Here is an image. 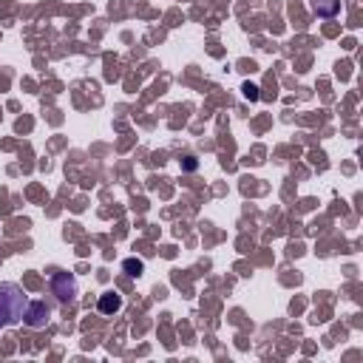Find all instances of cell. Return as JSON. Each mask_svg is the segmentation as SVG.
<instances>
[{
  "mask_svg": "<svg viewBox=\"0 0 363 363\" xmlns=\"http://www.w3.org/2000/svg\"><path fill=\"white\" fill-rule=\"evenodd\" d=\"M26 306H28V295L23 292V286L14 281H3L0 284V329L23 320Z\"/></svg>",
  "mask_w": 363,
  "mask_h": 363,
  "instance_id": "1",
  "label": "cell"
},
{
  "mask_svg": "<svg viewBox=\"0 0 363 363\" xmlns=\"http://www.w3.org/2000/svg\"><path fill=\"white\" fill-rule=\"evenodd\" d=\"M48 286H51V295H54L60 303H71V301L77 298V281H74L71 272H62V269L51 272Z\"/></svg>",
  "mask_w": 363,
  "mask_h": 363,
  "instance_id": "2",
  "label": "cell"
},
{
  "mask_svg": "<svg viewBox=\"0 0 363 363\" xmlns=\"http://www.w3.org/2000/svg\"><path fill=\"white\" fill-rule=\"evenodd\" d=\"M23 320H26V326H31V329H43V326L51 320V306H48L45 301H28V306H26V312H23Z\"/></svg>",
  "mask_w": 363,
  "mask_h": 363,
  "instance_id": "3",
  "label": "cell"
},
{
  "mask_svg": "<svg viewBox=\"0 0 363 363\" xmlns=\"http://www.w3.org/2000/svg\"><path fill=\"white\" fill-rule=\"evenodd\" d=\"M309 9L318 17H335L340 11V0H309Z\"/></svg>",
  "mask_w": 363,
  "mask_h": 363,
  "instance_id": "4",
  "label": "cell"
},
{
  "mask_svg": "<svg viewBox=\"0 0 363 363\" xmlns=\"http://www.w3.org/2000/svg\"><path fill=\"white\" fill-rule=\"evenodd\" d=\"M122 309V298L116 295V292H105L102 298H99V312L102 315H113V312H119Z\"/></svg>",
  "mask_w": 363,
  "mask_h": 363,
  "instance_id": "5",
  "label": "cell"
},
{
  "mask_svg": "<svg viewBox=\"0 0 363 363\" xmlns=\"http://www.w3.org/2000/svg\"><path fill=\"white\" fill-rule=\"evenodd\" d=\"M125 269H128V275H139V272H142V261L128 258V261H125Z\"/></svg>",
  "mask_w": 363,
  "mask_h": 363,
  "instance_id": "6",
  "label": "cell"
}]
</instances>
